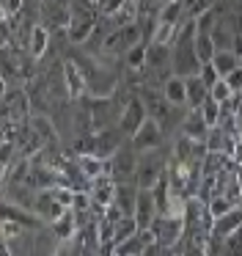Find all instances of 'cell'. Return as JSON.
<instances>
[{
    "mask_svg": "<svg viewBox=\"0 0 242 256\" xmlns=\"http://www.w3.org/2000/svg\"><path fill=\"white\" fill-rule=\"evenodd\" d=\"M152 232L165 248L174 250L176 245L184 240V215L179 212H168V215H157V220L152 223Z\"/></svg>",
    "mask_w": 242,
    "mask_h": 256,
    "instance_id": "obj_1",
    "label": "cell"
},
{
    "mask_svg": "<svg viewBox=\"0 0 242 256\" xmlns=\"http://www.w3.org/2000/svg\"><path fill=\"white\" fill-rule=\"evenodd\" d=\"M165 174V157H162V146L160 149H148L140 152L138 157V171H135V182L140 188H154L157 179Z\"/></svg>",
    "mask_w": 242,
    "mask_h": 256,
    "instance_id": "obj_2",
    "label": "cell"
},
{
    "mask_svg": "<svg viewBox=\"0 0 242 256\" xmlns=\"http://www.w3.org/2000/svg\"><path fill=\"white\" fill-rule=\"evenodd\" d=\"M138 94H140V100H143V105H146L148 116L157 118V122L162 124L165 130H168V122H170V118H176V110H182V108L170 105V102L165 100L162 88H152V86H143V88L138 91Z\"/></svg>",
    "mask_w": 242,
    "mask_h": 256,
    "instance_id": "obj_3",
    "label": "cell"
},
{
    "mask_svg": "<svg viewBox=\"0 0 242 256\" xmlns=\"http://www.w3.org/2000/svg\"><path fill=\"white\" fill-rule=\"evenodd\" d=\"M138 157H140V152H138L135 146L118 149L113 157H108V174L116 179V182H121V179H135Z\"/></svg>",
    "mask_w": 242,
    "mask_h": 256,
    "instance_id": "obj_4",
    "label": "cell"
},
{
    "mask_svg": "<svg viewBox=\"0 0 242 256\" xmlns=\"http://www.w3.org/2000/svg\"><path fill=\"white\" fill-rule=\"evenodd\" d=\"M146 118H148V110H146V105H143L140 94H135V96H130V100H126L124 108H121L118 127H121V132H124L126 138H132V135L138 132V127H140Z\"/></svg>",
    "mask_w": 242,
    "mask_h": 256,
    "instance_id": "obj_5",
    "label": "cell"
},
{
    "mask_svg": "<svg viewBox=\"0 0 242 256\" xmlns=\"http://www.w3.org/2000/svg\"><path fill=\"white\" fill-rule=\"evenodd\" d=\"M132 146H135L138 152H148V149H160L162 146V140H165V127L157 122V118H152L148 116L146 122L138 127V132L132 135Z\"/></svg>",
    "mask_w": 242,
    "mask_h": 256,
    "instance_id": "obj_6",
    "label": "cell"
},
{
    "mask_svg": "<svg viewBox=\"0 0 242 256\" xmlns=\"http://www.w3.org/2000/svg\"><path fill=\"white\" fill-rule=\"evenodd\" d=\"M66 210H69V206H64L58 198H55L52 188H42V190H36V198H33V210H30V212L38 218V220L52 223L55 218H60Z\"/></svg>",
    "mask_w": 242,
    "mask_h": 256,
    "instance_id": "obj_7",
    "label": "cell"
},
{
    "mask_svg": "<svg viewBox=\"0 0 242 256\" xmlns=\"http://www.w3.org/2000/svg\"><path fill=\"white\" fill-rule=\"evenodd\" d=\"M132 218L138 220V228H140V232L152 228V223L157 220V204H154V193H152V188H140Z\"/></svg>",
    "mask_w": 242,
    "mask_h": 256,
    "instance_id": "obj_8",
    "label": "cell"
},
{
    "mask_svg": "<svg viewBox=\"0 0 242 256\" xmlns=\"http://www.w3.org/2000/svg\"><path fill=\"white\" fill-rule=\"evenodd\" d=\"M138 193H140V184L135 179H121V182H116L113 206H118L121 215H132L135 204H138Z\"/></svg>",
    "mask_w": 242,
    "mask_h": 256,
    "instance_id": "obj_9",
    "label": "cell"
},
{
    "mask_svg": "<svg viewBox=\"0 0 242 256\" xmlns=\"http://www.w3.org/2000/svg\"><path fill=\"white\" fill-rule=\"evenodd\" d=\"M64 88H66V94H69L72 100H80V96L88 91V78L82 74L80 64L69 61V58L64 61Z\"/></svg>",
    "mask_w": 242,
    "mask_h": 256,
    "instance_id": "obj_10",
    "label": "cell"
},
{
    "mask_svg": "<svg viewBox=\"0 0 242 256\" xmlns=\"http://www.w3.org/2000/svg\"><path fill=\"white\" fill-rule=\"evenodd\" d=\"M42 17L47 25H55V28H66L72 22V8L69 0H44Z\"/></svg>",
    "mask_w": 242,
    "mask_h": 256,
    "instance_id": "obj_11",
    "label": "cell"
},
{
    "mask_svg": "<svg viewBox=\"0 0 242 256\" xmlns=\"http://www.w3.org/2000/svg\"><path fill=\"white\" fill-rule=\"evenodd\" d=\"M236 228H242V206H234V210H228L226 215L214 218L212 220V237L226 240L228 234H234Z\"/></svg>",
    "mask_w": 242,
    "mask_h": 256,
    "instance_id": "obj_12",
    "label": "cell"
},
{
    "mask_svg": "<svg viewBox=\"0 0 242 256\" xmlns=\"http://www.w3.org/2000/svg\"><path fill=\"white\" fill-rule=\"evenodd\" d=\"M96 30V17H72V22L66 25V36L72 44H86Z\"/></svg>",
    "mask_w": 242,
    "mask_h": 256,
    "instance_id": "obj_13",
    "label": "cell"
},
{
    "mask_svg": "<svg viewBox=\"0 0 242 256\" xmlns=\"http://www.w3.org/2000/svg\"><path fill=\"white\" fill-rule=\"evenodd\" d=\"M162 94H165V100L170 102V105H176V108H187V80L184 78H179V74H170L168 80H165L162 86Z\"/></svg>",
    "mask_w": 242,
    "mask_h": 256,
    "instance_id": "obj_14",
    "label": "cell"
},
{
    "mask_svg": "<svg viewBox=\"0 0 242 256\" xmlns=\"http://www.w3.org/2000/svg\"><path fill=\"white\" fill-rule=\"evenodd\" d=\"M182 132L190 135L192 140H206L209 124L204 122V116H201V110H198V108H190V113L182 118Z\"/></svg>",
    "mask_w": 242,
    "mask_h": 256,
    "instance_id": "obj_15",
    "label": "cell"
},
{
    "mask_svg": "<svg viewBox=\"0 0 242 256\" xmlns=\"http://www.w3.org/2000/svg\"><path fill=\"white\" fill-rule=\"evenodd\" d=\"M77 215L74 210H66L60 218H55L52 223H50V234H55V237L60 240V242H66V240H72L77 234Z\"/></svg>",
    "mask_w": 242,
    "mask_h": 256,
    "instance_id": "obj_16",
    "label": "cell"
},
{
    "mask_svg": "<svg viewBox=\"0 0 242 256\" xmlns=\"http://www.w3.org/2000/svg\"><path fill=\"white\" fill-rule=\"evenodd\" d=\"M74 162H77L80 174L88 179V182H94L96 176L108 174V160H102V157H96V154H77Z\"/></svg>",
    "mask_w": 242,
    "mask_h": 256,
    "instance_id": "obj_17",
    "label": "cell"
},
{
    "mask_svg": "<svg viewBox=\"0 0 242 256\" xmlns=\"http://www.w3.org/2000/svg\"><path fill=\"white\" fill-rule=\"evenodd\" d=\"M30 130L44 140V146H58V130H55V122L47 116H30Z\"/></svg>",
    "mask_w": 242,
    "mask_h": 256,
    "instance_id": "obj_18",
    "label": "cell"
},
{
    "mask_svg": "<svg viewBox=\"0 0 242 256\" xmlns=\"http://www.w3.org/2000/svg\"><path fill=\"white\" fill-rule=\"evenodd\" d=\"M184 80H187V110H190V108H201L204 100L209 96V86L204 83L198 74H190V78H184Z\"/></svg>",
    "mask_w": 242,
    "mask_h": 256,
    "instance_id": "obj_19",
    "label": "cell"
},
{
    "mask_svg": "<svg viewBox=\"0 0 242 256\" xmlns=\"http://www.w3.org/2000/svg\"><path fill=\"white\" fill-rule=\"evenodd\" d=\"M50 47V30L44 25H33L30 39H28V56L30 58H42Z\"/></svg>",
    "mask_w": 242,
    "mask_h": 256,
    "instance_id": "obj_20",
    "label": "cell"
},
{
    "mask_svg": "<svg viewBox=\"0 0 242 256\" xmlns=\"http://www.w3.org/2000/svg\"><path fill=\"white\" fill-rule=\"evenodd\" d=\"M146 52H148V42H135V44L130 47V50L124 52V64L126 69H132V72H140L143 66H146Z\"/></svg>",
    "mask_w": 242,
    "mask_h": 256,
    "instance_id": "obj_21",
    "label": "cell"
},
{
    "mask_svg": "<svg viewBox=\"0 0 242 256\" xmlns=\"http://www.w3.org/2000/svg\"><path fill=\"white\" fill-rule=\"evenodd\" d=\"M212 64H214V69H218L220 78H226V74H228L231 69H236L242 61H240V56H236L234 50H218L212 56Z\"/></svg>",
    "mask_w": 242,
    "mask_h": 256,
    "instance_id": "obj_22",
    "label": "cell"
},
{
    "mask_svg": "<svg viewBox=\"0 0 242 256\" xmlns=\"http://www.w3.org/2000/svg\"><path fill=\"white\" fill-rule=\"evenodd\" d=\"M140 228H138V220L132 215H121L118 220H116V232H113V248L116 245H121L124 240H130L132 234H138Z\"/></svg>",
    "mask_w": 242,
    "mask_h": 256,
    "instance_id": "obj_23",
    "label": "cell"
},
{
    "mask_svg": "<svg viewBox=\"0 0 242 256\" xmlns=\"http://www.w3.org/2000/svg\"><path fill=\"white\" fill-rule=\"evenodd\" d=\"M192 50H196L198 61L206 64V61H212V56L218 52V47H214V42H212V36H209V34H198V30H196V39H192Z\"/></svg>",
    "mask_w": 242,
    "mask_h": 256,
    "instance_id": "obj_24",
    "label": "cell"
},
{
    "mask_svg": "<svg viewBox=\"0 0 242 256\" xmlns=\"http://www.w3.org/2000/svg\"><path fill=\"white\" fill-rule=\"evenodd\" d=\"M201 110V116H204V122L209 124V127H214V124H220V116H223V105H220L218 100H214L212 94L204 100V105L198 108Z\"/></svg>",
    "mask_w": 242,
    "mask_h": 256,
    "instance_id": "obj_25",
    "label": "cell"
},
{
    "mask_svg": "<svg viewBox=\"0 0 242 256\" xmlns=\"http://www.w3.org/2000/svg\"><path fill=\"white\" fill-rule=\"evenodd\" d=\"M206 210H209V215H212V220H214V218L226 215L228 210H234V204H231V198H226L223 193H218V196H212V198L206 201Z\"/></svg>",
    "mask_w": 242,
    "mask_h": 256,
    "instance_id": "obj_26",
    "label": "cell"
},
{
    "mask_svg": "<svg viewBox=\"0 0 242 256\" xmlns=\"http://www.w3.org/2000/svg\"><path fill=\"white\" fill-rule=\"evenodd\" d=\"M209 94H212V96H214V100H218V102H220V105H226V102H228V100H231V96H234V94H236V91H234V88H231V86H228V83H226V78H220V80H218V83H214V86H212V88H209Z\"/></svg>",
    "mask_w": 242,
    "mask_h": 256,
    "instance_id": "obj_27",
    "label": "cell"
},
{
    "mask_svg": "<svg viewBox=\"0 0 242 256\" xmlns=\"http://www.w3.org/2000/svg\"><path fill=\"white\" fill-rule=\"evenodd\" d=\"M198 78H201L204 83H206L209 88H212V86L220 80V74H218V69H214V64H212V61H206V64H201V69H198Z\"/></svg>",
    "mask_w": 242,
    "mask_h": 256,
    "instance_id": "obj_28",
    "label": "cell"
},
{
    "mask_svg": "<svg viewBox=\"0 0 242 256\" xmlns=\"http://www.w3.org/2000/svg\"><path fill=\"white\" fill-rule=\"evenodd\" d=\"M226 83H228L231 88H234L236 94H240V91H242V64H240L236 69H231L228 74H226Z\"/></svg>",
    "mask_w": 242,
    "mask_h": 256,
    "instance_id": "obj_29",
    "label": "cell"
},
{
    "mask_svg": "<svg viewBox=\"0 0 242 256\" xmlns=\"http://www.w3.org/2000/svg\"><path fill=\"white\" fill-rule=\"evenodd\" d=\"M22 3H25V0H0V6H3V12L8 14V17H14V14H20Z\"/></svg>",
    "mask_w": 242,
    "mask_h": 256,
    "instance_id": "obj_30",
    "label": "cell"
},
{
    "mask_svg": "<svg viewBox=\"0 0 242 256\" xmlns=\"http://www.w3.org/2000/svg\"><path fill=\"white\" fill-rule=\"evenodd\" d=\"M6 91H8V86H6V78H3V74H0V102H3Z\"/></svg>",
    "mask_w": 242,
    "mask_h": 256,
    "instance_id": "obj_31",
    "label": "cell"
},
{
    "mask_svg": "<svg viewBox=\"0 0 242 256\" xmlns=\"http://www.w3.org/2000/svg\"><path fill=\"white\" fill-rule=\"evenodd\" d=\"M8 176V162H0V182Z\"/></svg>",
    "mask_w": 242,
    "mask_h": 256,
    "instance_id": "obj_32",
    "label": "cell"
},
{
    "mask_svg": "<svg viewBox=\"0 0 242 256\" xmlns=\"http://www.w3.org/2000/svg\"><path fill=\"white\" fill-rule=\"evenodd\" d=\"M236 182H240V188H242V166L236 168Z\"/></svg>",
    "mask_w": 242,
    "mask_h": 256,
    "instance_id": "obj_33",
    "label": "cell"
}]
</instances>
